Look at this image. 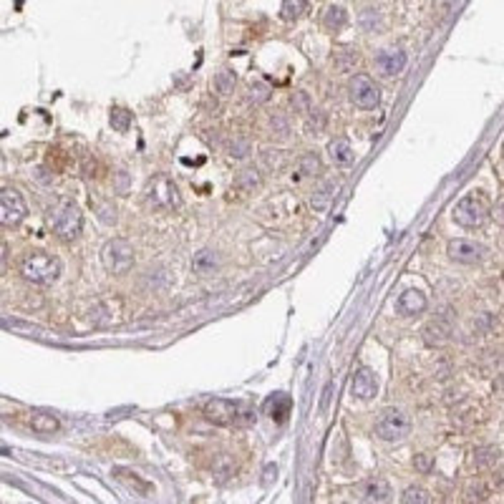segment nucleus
Returning a JSON list of instances; mask_svg holds the SVG:
<instances>
[{"label":"nucleus","instance_id":"2eb2a0df","mask_svg":"<svg viewBox=\"0 0 504 504\" xmlns=\"http://www.w3.org/2000/svg\"><path fill=\"white\" fill-rule=\"evenodd\" d=\"M265 413L270 418H275V421H280L283 424L285 418H288V413H290V409H293V401H290V396L288 394H272L270 399L265 401Z\"/></svg>","mask_w":504,"mask_h":504},{"label":"nucleus","instance_id":"1a4fd4ad","mask_svg":"<svg viewBox=\"0 0 504 504\" xmlns=\"http://www.w3.org/2000/svg\"><path fill=\"white\" fill-rule=\"evenodd\" d=\"M451 217H454V222H456V225H461V227L474 230V227H479L482 222H484L486 207H484V202H482L479 197L469 194V197H464V199H459V202H456Z\"/></svg>","mask_w":504,"mask_h":504},{"label":"nucleus","instance_id":"412c9836","mask_svg":"<svg viewBox=\"0 0 504 504\" xmlns=\"http://www.w3.org/2000/svg\"><path fill=\"white\" fill-rule=\"evenodd\" d=\"M234 86H237V74H234L232 68H220V71L215 74L217 93H222V96H230V93L234 91Z\"/></svg>","mask_w":504,"mask_h":504},{"label":"nucleus","instance_id":"2f4dec72","mask_svg":"<svg viewBox=\"0 0 504 504\" xmlns=\"http://www.w3.org/2000/svg\"><path fill=\"white\" fill-rule=\"evenodd\" d=\"M290 106H293V111H300V114H307V111L313 109V104H310V99H307L305 91H293V96H290Z\"/></svg>","mask_w":504,"mask_h":504},{"label":"nucleus","instance_id":"c85d7f7f","mask_svg":"<svg viewBox=\"0 0 504 504\" xmlns=\"http://www.w3.org/2000/svg\"><path fill=\"white\" fill-rule=\"evenodd\" d=\"M401 502L404 504H429L431 494L426 492L424 486H409V489L401 494Z\"/></svg>","mask_w":504,"mask_h":504},{"label":"nucleus","instance_id":"4be33fe9","mask_svg":"<svg viewBox=\"0 0 504 504\" xmlns=\"http://www.w3.org/2000/svg\"><path fill=\"white\" fill-rule=\"evenodd\" d=\"M307 11H310V3H307V0H283V6H280V15H283L285 20L303 18Z\"/></svg>","mask_w":504,"mask_h":504},{"label":"nucleus","instance_id":"ddd939ff","mask_svg":"<svg viewBox=\"0 0 504 504\" xmlns=\"http://www.w3.org/2000/svg\"><path fill=\"white\" fill-rule=\"evenodd\" d=\"M353 396L358 401H369L378 394V376L373 373V369H358L356 376H353V386H351Z\"/></svg>","mask_w":504,"mask_h":504},{"label":"nucleus","instance_id":"9b49d317","mask_svg":"<svg viewBox=\"0 0 504 504\" xmlns=\"http://www.w3.org/2000/svg\"><path fill=\"white\" fill-rule=\"evenodd\" d=\"M426 307H429V300H426L424 293H421V290H416V288L404 290V293L399 296V300H396V313L404 315V318L421 315Z\"/></svg>","mask_w":504,"mask_h":504},{"label":"nucleus","instance_id":"473e14b6","mask_svg":"<svg viewBox=\"0 0 504 504\" xmlns=\"http://www.w3.org/2000/svg\"><path fill=\"white\" fill-rule=\"evenodd\" d=\"M413 467H416L421 474H426V472H431V467H434V461H431V456H429V454H418L416 459H413Z\"/></svg>","mask_w":504,"mask_h":504},{"label":"nucleus","instance_id":"20e7f679","mask_svg":"<svg viewBox=\"0 0 504 504\" xmlns=\"http://www.w3.org/2000/svg\"><path fill=\"white\" fill-rule=\"evenodd\" d=\"M411 431V418L401 409H383L376 421V434L383 442H404Z\"/></svg>","mask_w":504,"mask_h":504},{"label":"nucleus","instance_id":"f03ea898","mask_svg":"<svg viewBox=\"0 0 504 504\" xmlns=\"http://www.w3.org/2000/svg\"><path fill=\"white\" fill-rule=\"evenodd\" d=\"M204 418L212 421L215 426H237V424H252V421H255V411H250L240 401L212 399L204 406Z\"/></svg>","mask_w":504,"mask_h":504},{"label":"nucleus","instance_id":"a878e982","mask_svg":"<svg viewBox=\"0 0 504 504\" xmlns=\"http://www.w3.org/2000/svg\"><path fill=\"white\" fill-rule=\"evenodd\" d=\"M336 182H326V185H320L318 190L313 192V199H310V204H313L315 209H326L328 204L333 202V197H336Z\"/></svg>","mask_w":504,"mask_h":504},{"label":"nucleus","instance_id":"5701e85b","mask_svg":"<svg viewBox=\"0 0 504 504\" xmlns=\"http://www.w3.org/2000/svg\"><path fill=\"white\" fill-rule=\"evenodd\" d=\"M333 63H336V68H338V71H351V68L358 63V51L353 48V46H343V48L336 51V55H333Z\"/></svg>","mask_w":504,"mask_h":504},{"label":"nucleus","instance_id":"b1692460","mask_svg":"<svg viewBox=\"0 0 504 504\" xmlns=\"http://www.w3.org/2000/svg\"><path fill=\"white\" fill-rule=\"evenodd\" d=\"M424 343L431 345V348H442L444 343H446V328L442 326V323H429V326L424 328Z\"/></svg>","mask_w":504,"mask_h":504},{"label":"nucleus","instance_id":"bb28decb","mask_svg":"<svg viewBox=\"0 0 504 504\" xmlns=\"http://www.w3.org/2000/svg\"><path fill=\"white\" fill-rule=\"evenodd\" d=\"M234 185H237V190H242V192H252L263 185V177H260L258 169H242V172L237 174V179H234Z\"/></svg>","mask_w":504,"mask_h":504},{"label":"nucleus","instance_id":"72a5a7b5","mask_svg":"<svg viewBox=\"0 0 504 504\" xmlns=\"http://www.w3.org/2000/svg\"><path fill=\"white\" fill-rule=\"evenodd\" d=\"M494 220L504 225V202H499L497 207H494Z\"/></svg>","mask_w":504,"mask_h":504},{"label":"nucleus","instance_id":"f3484780","mask_svg":"<svg viewBox=\"0 0 504 504\" xmlns=\"http://www.w3.org/2000/svg\"><path fill=\"white\" fill-rule=\"evenodd\" d=\"M328 157H331V161L336 166H348L353 164V147L345 139H333L331 144H328Z\"/></svg>","mask_w":504,"mask_h":504},{"label":"nucleus","instance_id":"423d86ee","mask_svg":"<svg viewBox=\"0 0 504 504\" xmlns=\"http://www.w3.org/2000/svg\"><path fill=\"white\" fill-rule=\"evenodd\" d=\"M101 263H104L106 270L114 272V275H124V272H129L131 265H134V247L126 240H121V237L109 240L101 247Z\"/></svg>","mask_w":504,"mask_h":504},{"label":"nucleus","instance_id":"cd10ccee","mask_svg":"<svg viewBox=\"0 0 504 504\" xmlns=\"http://www.w3.org/2000/svg\"><path fill=\"white\" fill-rule=\"evenodd\" d=\"M497 459H499V451L494 449V446H482V449L474 451V467H479V469L492 467Z\"/></svg>","mask_w":504,"mask_h":504},{"label":"nucleus","instance_id":"39448f33","mask_svg":"<svg viewBox=\"0 0 504 504\" xmlns=\"http://www.w3.org/2000/svg\"><path fill=\"white\" fill-rule=\"evenodd\" d=\"M147 202L152 204L154 209L172 212V209H177L179 204H182V197H179V190L172 179L159 174V177H154L147 185Z\"/></svg>","mask_w":504,"mask_h":504},{"label":"nucleus","instance_id":"4468645a","mask_svg":"<svg viewBox=\"0 0 504 504\" xmlns=\"http://www.w3.org/2000/svg\"><path fill=\"white\" fill-rule=\"evenodd\" d=\"M217 267H220V255H217L215 250L204 247V250L194 252V258H192V270L197 272V275H212Z\"/></svg>","mask_w":504,"mask_h":504},{"label":"nucleus","instance_id":"7c9ffc66","mask_svg":"<svg viewBox=\"0 0 504 504\" xmlns=\"http://www.w3.org/2000/svg\"><path fill=\"white\" fill-rule=\"evenodd\" d=\"M250 152H252V144L247 142V139H232V142L227 144V154L232 159H245Z\"/></svg>","mask_w":504,"mask_h":504},{"label":"nucleus","instance_id":"0eeeda50","mask_svg":"<svg viewBox=\"0 0 504 504\" xmlns=\"http://www.w3.org/2000/svg\"><path fill=\"white\" fill-rule=\"evenodd\" d=\"M348 99L356 109L361 111H373L376 106L381 104V91L376 86L371 76L366 74H356L348 84Z\"/></svg>","mask_w":504,"mask_h":504},{"label":"nucleus","instance_id":"dca6fc26","mask_svg":"<svg viewBox=\"0 0 504 504\" xmlns=\"http://www.w3.org/2000/svg\"><path fill=\"white\" fill-rule=\"evenodd\" d=\"M388 497H391V486H388V482L378 479V477H376V479H369L361 486L363 502H386Z\"/></svg>","mask_w":504,"mask_h":504},{"label":"nucleus","instance_id":"a211bd4d","mask_svg":"<svg viewBox=\"0 0 504 504\" xmlns=\"http://www.w3.org/2000/svg\"><path fill=\"white\" fill-rule=\"evenodd\" d=\"M320 23H323V28H326L328 33H338V31H343L345 23H348V13H345V8H340V6H331L323 11Z\"/></svg>","mask_w":504,"mask_h":504},{"label":"nucleus","instance_id":"393cba45","mask_svg":"<svg viewBox=\"0 0 504 504\" xmlns=\"http://www.w3.org/2000/svg\"><path fill=\"white\" fill-rule=\"evenodd\" d=\"M298 172L303 177H318L323 172V164H320V157L315 152H305L300 157V164H298Z\"/></svg>","mask_w":504,"mask_h":504},{"label":"nucleus","instance_id":"6ab92c4d","mask_svg":"<svg viewBox=\"0 0 504 504\" xmlns=\"http://www.w3.org/2000/svg\"><path fill=\"white\" fill-rule=\"evenodd\" d=\"M109 121H111V129H114V131H119V134H126V131L131 129V124H134V114H131L126 106H111Z\"/></svg>","mask_w":504,"mask_h":504},{"label":"nucleus","instance_id":"f8f14e48","mask_svg":"<svg viewBox=\"0 0 504 504\" xmlns=\"http://www.w3.org/2000/svg\"><path fill=\"white\" fill-rule=\"evenodd\" d=\"M406 51H401V48H383L381 53L376 55V68L381 71L383 76H399V74H404V68H406Z\"/></svg>","mask_w":504,"mask_h":504},{"label":"nucleus","instance_id":"7ed1b4c3","mask_svg":"<svg viewBox=\"0 0 504 504\" xmlns=\"http://www.w3.org/2000/svg\"><path fill=\"white\" fill-rule=\"evenodd\" d=\"M51 227L53 232L61 237V240L71 242L76 240L81 234V227H84V215H81V209L76 207L74 202H61L58 207L51 212Z\"/></svg>","mask_w":504,"mask_h":504},{"label":"nucleus","instance_id":"c756f323","mask_svg":"<svg viewBox=\"0 0 504 504\" xmlns=\"http://www.w3.org/2000/svg\"><path fill=\"white\" fill-rule=\"evenodd\" d=\"M267 96H270V88L265 86L263 81L247 86V101H252V104H263V101H267Z\"/></svg>","mask_w":504,"mask_h":504},{"label":"nucleus","instance_id":"9d476101","mask_svg":"<svg viewBox=\"0 0 504 504\" xmlns=\"http://www.w3.org/2000/svg\"><path fill=\"white\" fill-rule=\"evenodd\" d=\"M446 252H449V258L456 260V263L474 265L484 258L486 247L479 245V242H472V240H451L449 247H446Z\"/></svg>","mask_w":504,"mask_h":504},{"label":"nucleus","instance_id":"6e6552de","mask_svg":"<svg viewBox=\"0 0 504 504\" xmlns=\"http://www.w3.org/2000/svg\"><path fill=\"white\" fill-rule=\"evenodd\" d=\"M25 215H28V207H25V199L20 197V192L13 190V187H3V192H0V222H3V227L18 225L25 220Z\"/></svg>","mask_w":504,"mask_h":504},{"label":"nucleus","instance_id":"f257e3e1","mask_svg":"<svg viewBox=\"0 0 504 504\" xmlns=\"http://www.w3.org/2000/svg\"><path fill=\"white\" fill-rule=\"evenodd\" d=\"M20 275L36 285H51L61 275V260L51 252H28L20 263Z\"/></svg>","mask_w":504,"mask_h":504},{"label":"nucleus","instance_id":"aec40b11","mask_svg":"<svg viewBox=\"0 0 504 504\" xmlns=\"http://www.w3.org/2000/svg\"><path fill=\"white\" fill-rule=\"evenodd\" d=\"M31 429L36 431V434H53V431L61 429V424H58V418L53 416V413H33L31 416Z\"/></svg>","mask_w":504,"mask_h":504}]
</instances>
